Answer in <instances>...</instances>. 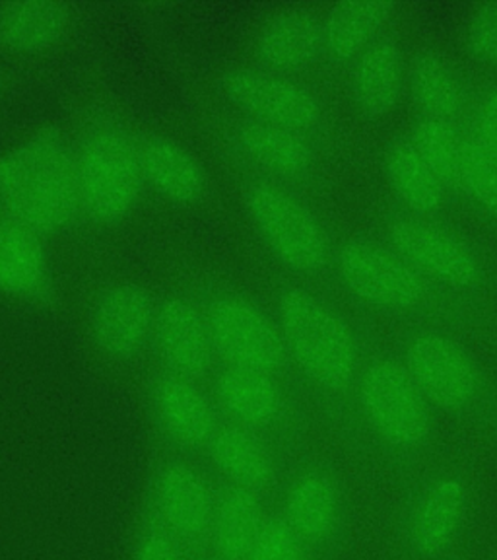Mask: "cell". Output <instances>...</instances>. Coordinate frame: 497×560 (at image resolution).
Instances as JSON below:
<instances>
[{
	"label": "cell",
	"instance_id": "obj_1",
	"mask_svg": "<svg viewBox=\"0 0 497 560\" xmlns=\"http://www.w3.org/2000/svg\"><path fill=\"white\" fill-rule=\"evenodd\" d=\"M274 317L292 372L324 402L344 444L356 455H371L356 411L371 329L352 322L321 294L301 284L280 290Z\"/></svg>",
	"mask_w": 497,
	"mask_h": 560
},
{
	"label": "cell",
	"instance_id": "obj_2",
	"mask_svg": "<svg viewBox=\"0 0 497 560\" xmlns=\"http://www.w3.org/2000/svg\"><path fill=\"white\" fill-rule=\"evenodd\" d=\"M332 277L359 306L404 325L454 332L478 325L481 306L439 289L381 237L354 236L336 245Z\"/></svg>",
	"mask_w": 497,
	"mask_h": 560
},
{
	"label": "cell",
	"instance_id": "obj_3",
	"mask_svg": "<svg viewBox=\"0 0 497 560\" xmlns=\"http://www.w3.org/2000/svg\"><path fill=\"white\" fill-rule=\"evenodd\" d=\"M359 427L371 455L397 481L428 464L436 442L437 412L414 382L394 347L371 337L356 392Z\"/></svg>",
	"mask_w": 497,
	"mask_h": 560
},
{
	"label": "cell",
	"instance_id": "obj_4",
	"mask_svg": "<svg viewBox=\"0 0 497 560\" xmlns=\"http://www.w3.org/2000/svg\"><path fill=\"white\" fill-rule=\"evenodd\" d=\"M0 217L39 237L62 234L82 217L74 147L61 132H35L0 154Z\"/></svg>",
	"mask_w": 497,
	"mask_h": 560
},
{
	"label": "cell",
	"instance_id": "obj_5",
	"mask_svg": "<svg viewBox=\"0 0 497 560\" xmlns=\"http://www.w3.org/2000/svg\"><path fill=\"white\" fill-rule=\"evenodd\" d=\"M394 350L437 415L469 429L497 432V380L457 332L404 325Z\"/></svg>",
	"mask_w": 497,
	"mask_h": 560
},
{
	"label": "cell",
	"instance_id": "obj_6",
	"mask_svg": "<svg viewBox=\"0 0 497 560\" xmlns=\"http://www.w3.org/2000/svg\"><path fill=\"white\" fill-rule=\"evenodd\" d=\"M471 472L447 459L399 482L394 541L406 560H454L472 514Z\"/></svg>",
	"mask_w": 497,
	"mask_h": 560
},
{
	"label": "cell",
	"instance_id": "obj_7",
	"mask_svg": "<svg viewBox=\"0 0 497 560\" xmlns=\"http://www.w3.org/2000/svg\"><path fill=\"white\" fill-rule=\"evenodd\" d=\"M74 172L82 217L111 228L131 217L144 189L139 139L119 122L90 125L74 147Z\"/></svg>",
	"mask_w": 497,
	"mask_h": 560
},
{
	"label": "cell",
	"instance_id": "obj_8",
	"mask_svg": "<svg viewBox=\"0 0 497 560\" xmlns=\"http://www.w3.org/2000/svg\"><path fill=\"white\" fill-rule=\"evenodd\" d=\"M379 237L439 289L481 306L489 284L486 259L471 237L446 220L393 209Z\"/></svg>",
	"mask_w": 497,
	"mask_h": 560
},
{
	"label": "cell",
	"instance_id": "obj_9",
	"mask_svg": "<svg viewBox=\"0 0 497 560\" xmlns=\"http://www.w3.org/2000/svg\"><path fill=\"white\" fill-rule=\"evenodd\" d=\"M244 209L262 244L284 269L307 279L334 272L336 244L294 189L255 179L245 187Z\"/></svg>",
	"mask_w": 497,
	"mask_h": 560
},
{
	"label": "cell",
	"instance_id": "obj_10",
	"mask_svg": "<svg viewBox=\"0 0 497 560\" xmlns=\"http://www.w3.org/2000/svg\"><path fill=\"white\" fill-rule=\"evenodd\" d=\"M282 482L280 516L317 559L341 560L354 535L352 502L341 471L323 457H306Z\"/></svg>",
	"mask_w": 497,
	"mask_h": 560
},
{
	"label": "cell",
	"instance_id": "obj_11",
	"mask_svg": "<svg viewBox=\"0 0 497 560\" xmlns=\"http://www.w3.org/2000/svg\"><path fill=\"white\" fill-rule=\"evenodd\" d=\"M204 310L214 359L224 368L286 377L292 372L279 322L241 294L210 298Z\"/></svg>",
	"mask_w": 497,
	"mask_h": 560
},
{
	"label": "cell",
	"instance_id": "obj_12",
	"mask_svg": "<svg viewBox=\"0 0 497 560\" xmlns=\"http://www.w3.org/2000/svg\"><path fill=\"white\" fill-rule=\"evenodd\" d=\"M222 94L247 121L289 129L323 147L327 137L323 105L294 77L261 67L229 70L222 79Z\"/></svg>",
	"mask_w": 497,
	"mask_h": 560
},
{
	"label": "cell",
	"instance_id": "obj_13",
	"mask_svg": "<svg viewBox=\"0 0 497 560\" xmlns=\"http://www.w3.org/2000/svg\"><path fill=\"white\" fill-rule=\"evenodd\" d=\"M216 497L204 469L185 457H167L150 475L149 520L189 552L204 549Z\"/></svg>",
	"mask_w": 497,
	"mask_h": 560
},
{
	"label": "cell",
	"instance_id": "obj_14",
	"mask_svg": "<svg viewBox=\"0 0 497 560\" xmlns=\"http://www.w3.org/2000/svg\"><path fill=\"white\" fill-rule=\"evenodd\" d=\"M212 397L224 422L261 436L296 427L297 407L286 377L222 368L214 377Z\"/></svg>",
	"mask_w": 497,
	"mask_h": 560
},
{
	"label": "cell",
	"instance_id": "obj_15",
	"mask_svg": "<svg viewBox=\"0 0 497 560\" xmlns=\"http://www.w3.org/2000/svg\"><path fill=\"white\" fill-rule=\"evenodd\" d=\"M157 304L137 282H114L90 306V335L105 359L127 364L152 347Z\"/></svg>",
	"mask_w": 497,
	"mask_h": 560
},
{
	"label": "cell",
	"instance_id": "obj_16",
	"mask_svg": "<svg viewBox=\"0 0 497 560\" xmlns=\"http://www.w3.org/2000/svg\"><path fill=\"white\" fill-rule=\"evenodd\" d=\"M227 147L257 182L294 189L311 182L321 147L306 135L264 122H237Z\"/></svg>",
	"mask_w": 497,
	"mask_h": 560
},
{
	"label": "cell",
	"instance_id": "obj_17",
	"mask_svg": "<svg viewBox=\"0 0 497 560\" xmlns=\"http://www.w3.org/2000/svg\"><path fill=\"white\" fill-rule=\"evenodd\" d=\"M149 411L157 432L187 452H204L224 422L214 397L199 380L166 372L150 384Z\"/></svg>",
	"mask_w": 497,
	"mask_h": 560
},
{
	"label": "cell",
	"instance_id": "obj_18",
	"mask_svg": "<svg viewBox=\"0 0 497 560\" xmlns=\"http://www.w3.org/2000/svg\"><path fill=\"white\" fill-rule=\"evenodd\" d=\"M152 349L166 374L201 380L216 360L204 310L185 296L162 300Z\"/></svg>",
	"mask_w": 497,
	"mask_h": 560
},
{
	"label": "cell",
	"instance_id": "obj_19",
	"mask_svg": "<svg viewBox=\"0 0 497 560\" xmlns=\"http://www.w3.org/2000/svg\"><path fill=\"white\" fill-rule=\"evenodd\" d=\"M210 465L226 487L262 497L282 482V465L267 436L222 422L209 447Z\"/></svg>",
	"mask_w": 497,
	"mask_h": 560
},
{
	"label": "cell",
	"instance_id": "obj_20",
	"mask_svg": "<svg viewBox=\"0 0 497 560\" xmlns=\"http://www.w3.org/2000/svg\"><path fill=\"white\" fill-rule=\"evenodd\" d=\"M384 175L397 199V209L441 219L451 202L453 192L429 164L418 142L411 132L397 135L384 149Z\"/></svg>",
	"mask_w": 497,
	"mask_h": 560
},
{
	"label": "cell",
	"instance_id": "obj_21",
	"mask_svg": "<svg viewBox=\"0 0 497 560\" xmlns=\"http://www.w3.org/2000/svg\"><path fill=\"white\" fill-rule=\"evenodd\" d=\"M255 55L261 69L276 74L306 72L324 61L323 18L306 9L282 10L262 24Z\"/></svg>",
	"mask_w": 497,
	"mask_h": 560
},
{
	"label": "cell",
	"instance_id": "obj_22",
	"mask_svg": "<svg viewBox=\"0 0 497 560\" xmlns=\"http://www.w3.org/2000/svg\"><path fill=\"white\" fill-rule=\"evenodd\" d=\"M348 69L350 96L359 115L367 121H377L391 114L406 90L409 72L399 39L384 32Z\"/></svg>",
	"mask_w": 497,
	"mask_h": 560
},
{
	"label": "cell",
	"instance_id": "obj_23",
	"mask_svg": "<svg viewBox=\"0 0 497 560\" xmlns=\"http://www.w3.org/2000/svg\"><path fill=\"white\" fill-rule=\"evenodd\" d=\"M140 172L150 191L166 201L187 207L201 201L209 187L204 167L191 150L166 135L139 139Z\"/></svg>",
	"mask_w": 497,
	"mask_h": 560
},
{
	"label": "cell",
	"instance_id": "obj_24",
	"mask_svg": "<svg viewBox=\"0 0 497 560\" xmlns=\"http://www.w3.org/2000/svg\"><path fill=\"white\" fill-rule=\"evenodd\" d=\"M52 265L44 237L0 217V294L42 304L52 294Z\"/></svg>",
	"mask_w": 497,
	"mask_h": 560
},
{
	"label": "cell",
	"instance_id": "obj_25",
	"mask_svg": "<svg viewBox=\"0 0 497 560\" xmlns=\"http://www.w3.org/2000/svg\"><path fill=\"white\" fill-rule=\"evenodd\" d=\"M406 90L418 117L464 125L471 109V92L451 62L437 52L419 51L409 61Z\"/></svg>",
	"mask_w": 497,
	"mask_h": 560
},
{
	"label": "cell",
	"instance_id": "obj_26",
	"mask_svg": "<svg viewBox=\"0 0 497 560\" xmlns=\"http://www.w3.org/2000/svg\"><path fill=\"white\" fill-rule=\"evenodd\" d=\"M394 12V2L381 0L334 4L323 18L324 61L350 67L387 32Z\"/></svg>",
	"mask_w": 497,
	"mask_h": 560
},
{
	"label": "cell",
	"instance_id": "obj_27",
	"mask_svg": "<svg viewBox=\"0 0 497 560\" xmlns=\"http://www.w3.org/2000/svg\"><path fill=\"white\" fill-rule=\"evenodd\" d=\"M267 516L262 497L224 485L218 489L204 549L212 560H249Z\"/></svg>",
	"mask_w": 497,
	"mask_h": 560
},
{
	"label": "cell",
	"instance_id": "obj_28",
	"mask_svg": "<svg viewBox=\"0 0 497 560\" xmlns=\"http://www.w3.org/2000/svg\"><path fill=\"white\" fill-rule=\"evenodd\" d=\"M70 26L69 9L61 2L0 4V44L20 55H39L61 44Z\"/></svg>",
	"mask_w": 497,
	"mask_h": 560
},
{
	"label": "cell",
	"instance_id": "obj_29",
	"mask_svg": "<svg viewBox=\"0 0 497 560\" xmlns=\"http://www.w3.org/2000/svg\"><path fill=\"white\" fill-rule=\"evenodd\" d=\"M453 192L454 199H463L478 214L497 222V158L492 156L469 129Z\"/></svg>",
	"mask_w": 497,
	"mask_h": 560
},
{
	"label": "cell",
	"instance_id": "obj_30",
	"mask_svg": "<svg viewBox=\"0 0 497 560\" xmlns=\"http://www.w3.org/2000/svg\"><path fill=\"white\" fill-rule=\"evenodd\" d=\"M429 164L453 192L454 177L466 147V127L457 122L434 121L418 117L411 131ZM454 197V192H453ZM457 201V199H454Z\"/></svg>",
	"mask_w": 497,
	"mask_h": 560
},
{
	"label": "cell",
	"instance_id": "obj_31",
	"mask_svg": "<svg viewBox=\"0 0 497 560\" xmlns=\"http://www.w3.org/2000/svg\"><path fill=\"white\" fill-rule=\"evenodd\" d=\"M249 560H319L304 539L286 524V520L274 514L267 516L259 537L255 541Z\"/></svg>",
	"mask_w": 497,
	"mask_h": 560
},
{
	"label": "cell",
	"instance_id": "obj_32",
	"mask_svg": "<svg viewBox=\"0 0 497 560\" xmlns=\"http://www.w3.org/2000/svg\"><path fill=\"white\" fill-rule=\"evenodd\" d=\"M464 125L472 137L497 158V82L472 88L471 109Z\"/></svg>",
	"mask_w": 497,
	"mask_h": 560
},
{
	"label": "cell",
	"instance_id": "obj_33",
	"mask_svg": "<svg viewBox=\"0 0 497 560\" xmlns=\"http://www.w3.org/2000/svg\"><path fill=\"white\" fill-rule=\"evenodd\" d=\"M464 45L476 61L497 67V4H482L472 12L464 30Z\"/></svg>",
	"mask_w": 497,
	"mask_h": 560
},
{
	"label": "cell",
	"instance_id": "obj_34",
	"mask_svg": "<svg viewBox=\"0 0 497 560\" xmlns=\"http://www.w3.org/2000/svg\"><path fill=\"white\" fill-rule=\"evenodd\" d=\"M131 560H191V552L146 517L134 537Z\"/></svg>",
	"mask_w": 497,
	"mask_h": 560
}]
</instances>
